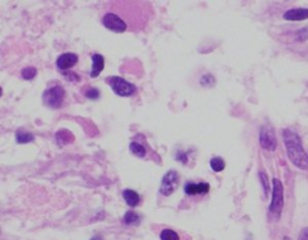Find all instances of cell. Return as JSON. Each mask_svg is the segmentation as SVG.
<instances>
[{"mask_svg":"<svg viewBox=\"0 0 308 240\" xmlns=\"http://www.w3.org/2000/svg\"><path fill=\"white\" fill-rule=\"evenodd\" d=\"M283 139L290 161L300 170H308V155L305 152L299 135L287 129L283 131Z\"/></svg>","mask_w":308,"mask_h":240,"instance_id":"1","label":"cell"},{"mask_svg":"<svg viewBox=\"0 0 308 240\" xmlns=\"http://www.w3.org/2000/svg\"><path fill=\"white\" fill-rule=\"evenodd\" d=\"M107 83L110 84V86L112 88L114 93L118 96L127 98V96L133 95V94L135 93L134 84L125 81L124 78L122 77H110L109 80H107Z\"/></svg>","mask_w":308,"mask_h":240,"instance_id":"2","label":"cell"},{"mask_svg":"<svg viewBox=\"0 0 308 240\" xmlns=\"http://www.w3.org/2000/svg\"><path fill=\"white\" fill-rule=\"evenodd\" d=\"M64 96H65V90L61 86H56L52 88L47 89L43 93L42 98L43 102L51 108H59L64 101Z\"/></svg>","mask_w":308,"mask_h":240,"instance_id":"3","label":"cell"},{"mask_svg":"<svg viewBox=\"0 0 308 240\" xmlns=\"http://www.w3.org/2000/svg\"><path fill=\"white\" fill-rule=\"evenodd\" d=\"M283 185L281 180L273 179V192H272V202L270 206V211L273 215H281L282 208H283Z\"/></svg>","mask_w":308,"mask_h":240,"instance_id":"4","label":"cell"},{"mask_svg":"<svg viewBox=\"0 0 308 240\" xmlns=\"http://www.w3.org/2000/svg\"><path fill=\"white\" fill-rule=\"evenodd\" d=\"M102 24L106 29L115 33H124L128 29V24L124 19L120 18L117 14L107 12L102 17Z\"/></svg>","mask_w":308,"mask_h":240,"instance_id":"5","label":"cell"},{"mask_svg":"<svg viewBox=\"0 0 308 240\" xmlns=\"http://www.w3.org/2000/svg\"><path fill=\"white\" fill-rule=\"evenodd\" d=\"M178 186V174L176 171H169L164 175L160 185V193L163 196H170Z\"/></svg>","mask_w":308,"mask_h":240,"instance_id":"6","label":"cell"},{"mask_svg":"<svg viewBox=\"0 0 308 240\" xmlns=\"http://www.w3.org/2000/svg\"><path fill=\"white\" fill-rule=\"evenodd\" d=\"M259 140H260V144L264 149L270 150V152H273L276 149L277 140L272 127L264 126L260 131V138H259Z\"/></svg>","mask_w":308,"mask_h":240,"instance_id":"7","label":"cell"},{"mask_svg":"<svg viewBox=\"0 0 308 240\" xmlns=\"http://www.w3.org/2000/svg\"><path fill=\"white\" fill-rule=\"evenodd\" d=\"M78 61V57L75 53H64V54L59 55L57 59V68L61 71H66L75 66Z\"/></svg>","mask_w":308,"mask_h":240,"instance_id":"8","label":"cell"},{"mask_svg":"<svg viewBox=\"0 0 308 240\" xmlns=\"http://www.w3.org/2000/svg\"><path fill=\"white\" fill-rule=\"evenodd\" d=\"M184 191H186V193L188 196H204L210 191V185L207 183L195 184L189 181V183H187L186 186H184Z\"/></svg>","mask_w":308,"mask_h":240,"instance_id":"9","label":"cell"},{"mask_svg":"<svg viewBox=\"0 0 308 240\" xmlns=\"http://www.w3.org/2000/svg\"><path fill=\"white\" fill-rule=\"evenodd\" d=\"M284 19L287 20H304L308 18V9H290L283 15Z\"/></svg>","mask_w":308,"mask_h":240,"instance_id":"10","label":"cell"},{"mask_svg":"<svg viewBox=\"0 0 308 240\" xmlns=\"http://www.w3.org/2000/svg\"><path fill=\"white\" fill-rule=\"evenodd\" d=\"M92 61H93V65H92L91 77L96 78L101 73V71L104 70L105 59L101 54H93L92 55Z\"/></svg>","mask_w":308,"mask_h":240,"instance_id":"11","label":"cell"},{"mask_svg":"<svg viewBox=\"0 0 308 240\" xmlns=\"http://www.w3.org/2000/svg\"><path fill=\"white\" fill-rule=\"evenodd\" d=\"M123 197H124L125 202H127V204L129 206H136L140 203V196H138V193L134 190H130V189L123 191Z\"/></svg>","mask_w":308,"mask_h":240,"instance_id":"12","label":"cell"},{"mask_svg":"<svg viewBox=\"0 0 308 240\" xmlns=\"http://www.w3.org/2000/svg\"><path fill=\"white\" fill-rule=\"evenodd\" d=\"M138 222H140V216L134 211H128V213H125L124 218H123V223L128 224V226L137 224Z\"/></svg>","mask_w":308,"mask_h":240,"instance_id":"13","label":"cell"},{"mask_svg":"<svg viewBox=\"0 0 308 240\" xmlns=\"http://www.w3.org/2000/svg\"><path fill=\"white\" fill-rule=\"evenodd\" d=\"M210 166H211V168L214 172H222L225 168V161L222 157H213L210 161Z\"/></svg>","mask_w":308,"mask_h":240,"instance_id":"14","label":"cell"},{"mask_svg":"<svg viewBox=\"0 0 308 240\" xmlns=\"http://www.w3.org/2000/svg\"><path fill=\"white\" fill-rule=\"evenodd\" d=\"M130 152H132L134 155H136L137 157L146 156V149L142 147V145L138 144V143H136V142L130 143Z\"/></svg>","mask_w":308,"mask_h":240,"instance_id":"15","label":"cell"},{"mask_svg":"<svg viewBox=\"0 0 308 240\" xmlns=\"http://www.w3.org/2000/svg\"><path fill=\"white\" fill-rule=\"evenodd\" d=\"M16 140L19 143H29L34 140V136L32 134H28V132L20 130V131L16 132Z\"/></svg>","mask_w":308,"mask_h":240,"instance_id":"16","label":"cell"},{"mask_svg":"<svg viewBox=\"0 0 308 240\" xmlns=\"http://www.w3.org/2000/svg\"><path fill=\"white\" fill-rule=\"evenodd\" d=\"M161 240H179V236L173 229H164L160 233Z\"/></svg>","mask_w":308,"mask_h":240,"instance_id":"17","label":"cell"},{"mask_svg":"<svg viewBox=\"0 0 308 240\" xmlns=\"http://www.w3.org/2000/svg\"><path fill=\"white\" fill-rule=\"evenodd\" d=\"M38 71L35 68H25L22 70V77L24 80H33L37 76Z\"/></svg>","mask_w":308,"mask_h":240,"instance_id":"18","label":"cell"},{"mask_svg":"<svg viewBox=\"0 0 308 240\" xmlns=\"http://www.w3.org/2000/svg\"><path fill=\"white\" fill-rule=\"evenodd\" d=\"M84 95H86L88 99H91V100H96V99L99 98L100 93H99V90H97V89L91 88V86H89V88L87 89V90H84Z\"/></svg>","mask_w":308,"mask_h":240,"instance_id":"19","label":"cell"},{"mask_svg":"<svg viewBox=\"0 0 308 240\" xmlns=\"http://www.w3.org/2000/svg\"><path fill=\"white\" fill-rule=\"evenodd\" d=\"M259 177H260L261 183H263V188H264V191H265V196H268V193H269V191H270V185H269L268 177H266V174L264 172L259 173Z\"/></svg>","mask_w":308,"mask_h":240,"instance_id":"20","label":"cell"},{"mask_svg":"<svg viewBox=\"0 0 308 240\" xmlns=\"http://www.w3.org/2000/svg\"><path fill=\"white\" fill-rule=\"evenodd\" d=\"M299 240H308V227L302 229L301 233H300Z\"/></svg>","mask_w":308,"mask_h":240,"instance_id":"21","label":"cell"},{"mask_svg":"<svg viewBox=\"0 0 308 240\" xmlns=\"http://www.w3.org/2000/svg\"><path fill=\"white\" fill-rule=\"evenodd\" d=\"M92 240H102V238L100 236H96V237H94V238Z\"/></svg>","mask_w":308,"mask_h":240,"instance_id":"22","label":"cell"}]
</instances>
